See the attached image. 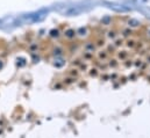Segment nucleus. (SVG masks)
I'll list each match as a JSON object with an SVG mask.
<instances>
[{
	"label": "nucleus",
	"mask_w": 150,
	"mask_h": 138,
	"mask_svg": "<svg viewBox=\"0 0 150 138\" xmlns=\"http://www.w3.org/2000/svg\"><path fill=\"white\" fill-rule=\"evenodd\" d=\"M115 36H116L115 32H110L108 33V37H111V38H115Z\"/></svg>",
	"instance_id": "2"
},
{
	"label": "nucleus",
	"mask_w": 150,
	"mask_h": 138,
	"mask_svg": "<svg viewBox=\"0 0 150 138\" xmlns=\"http://www.w3.org/2000/svg\"><path fill=\"white\" fill-rule=\"evenodd\" d=\"M134 45H135L134 41H128V46H134Z\"/></svg>",
	"instance_id": "3"
},
{
	"label": "nucleus",
	"mask_w": 150,
	"mask_h": 138,
	"mask_svg": "<svg viewBox=\"0 0 150 138\" xmlns=\"http://www.w3.org/2000/svg\"><path fill=\"white\" fill-rule=\"evenodd\" d=\"M64 35H65V37H68V38H74L76 36V32L74 29H68V30L64 33Z\"/></svg>",
	"instance_id": "1"
},
{
	"label": "nucleus",
	"mask_w": 150,
	"mask_h": 138,
	"mask_svg": "<svg viewBox=\"0 0 150 138\" xmlns=\"http://www.w3.org/2000/svg\"><path fill=\"white\" fill-rule=\"evenodd\" d=\"M99 57H100V58H106V57H107V55H106V54H101V52H100V54H99Z\"/></svg>",
	"instance_id": "4"
}]
</instances>
